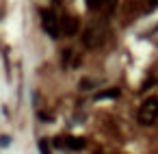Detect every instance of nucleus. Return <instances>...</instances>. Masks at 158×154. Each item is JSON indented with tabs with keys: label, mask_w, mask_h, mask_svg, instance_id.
I'll list each match as a JSON object with an SVG mask.
<instances>
[{
	"label": "nucleus",
	"mask_w": 158,
	"mask_h": 154,
	"mask_svg": "<svg viewBox=\"0 0 158 154\" xmlns=\"http://www.w3.org/2000/svg\"><path fill=\"white\" fill-rule=\"evenodd\" d=\"M158 117V98H147L139 109V122L143 126H152Z\"/></svg>",
	"instance_id": "nucleus-1"
},
{
	"label": "nucleus",
	"mask_w": 158,
	"mask_h": 154,
	"mask_svg": "<svg viewBox=\"0 0 158 154\" xmlns=\"http://www.w3.org/2000/svg\"><path fill=\"white\" fill-rule=\"evenodd\" d=\"M41 24L50 33V37H54V39L59 37V20L52 11H41Z\"/></svg>",
	"instance_id": "nucleus-2"
},
{
	"label": "nucleus",
	"mask_w": 158,
	"mask_h": 154,
	"mask_svg": "<svg viewBox=\"0 0 158 154\" xmlns=\"http://www.w3.org/2000/svg\"><path fill=\"white\" fill-rule=\"evenodd\" d=\"M56 145L59 148H69V150H82L87 143L80 137H59L56 139Z\"/></svg>",
	"instance_id": "nucleus-3"
},
{
	"label": "nucleus",
	"mask_w": 158,
	"mask_h": 154,
	"mask_svg": "<svg viewBox=\"0 0 158 154\" xmlns=\"http://www.w3.org/2000/svg\"><path fill=\"white\" fill-rule=\"evenodd\" d=\"M61 31H63L67 37H74V35L78 33V20L72 18V15H65V18L61 20Z\"/></svg>",
	"instance_id": "nucleus-4"
},
{
	"label": "nucleus",
	"mask_w": 158,
	"mask_h": 154,
	"mask_svg": "<svg viewBox=\"0 0 158 154\" xmlns=\"http://www.w3.org/2000/svg\"><path fill=\"white\" fill-rule=\"evenodd\" d=\"M106 98H119V89H106L98 93V100H106Z\"/></svg>",
	"instance_id": "nucleus-5"
},
{
	"label": "nucleus",
	"mask_w": 158,
	"mask_h": 154,
	"mask_svg": "<svg viewBox=\"0 0 158 154\" xmlns=\"http://www.w3.org/2000/svg\"><path fill=\"white\" fill-rule=\"evenodd\" d=\"M102 5H104V0H87V7H89L91 11H98Z\"/></svg>",
	"instance_id": "nucleus-6"
},
{
	"label": "nucleus",
	"mask_w": 158,
	"mask_h": 154,
	"mask_svg": "<svg viewBox=\"0 0 158 154\" xmlns=\"http://www.w3.org/2000/svg\"><path fill=\"white\" fill-rule=\"evenodd\" d=\"M85 44H87V46H91V44H93V31H91V28H89V31H85Z\"/></svg>",
	"instance_id": "nucleus-7"
},
{
	"label": "nucleus",
	"mask_w": 158,
	"mask_h": 154,
	"mask_svg": "<svg viewBox=\"0 0 158 154\" xmlns=\"http://www.w3.org/2000/svg\"><path fill=\"white\" fill-rule=\"evenodd\" d=\"M39 150H41V154H50V148L46 141H39Z\"/></svg>",
	"instance_id": "nucleus-8"
},
{
	"label": "nucleus",
	"mask_w": 158,
	"mask_h": 154,
	"mask_svg": "<svg viewBox=\"0 0 158 154\" xmlns=\"http://www.w3.org/2000/svg\"><path fill=\"white\" fill-rule=\"evenodd\" d=\"M91 80H80V89H91Z\"/></svg>",
	"instance_id": "nucleus-9"
},
{
	"label": "nucleus",
	"mask_w": 158,
	"mask_h": 154,
	"mask_svg": "<svg viewBox=\"0 0 158 154\" xmlns=\"http://www.w3.org/2000/svg\"><path fill=\"white\" fill-rule=\"evenodd\" d=\"M158 7V0H149V9H156Z\"/></svg>",
	"instance_id": "nucleus-10"
}]
</instances>
